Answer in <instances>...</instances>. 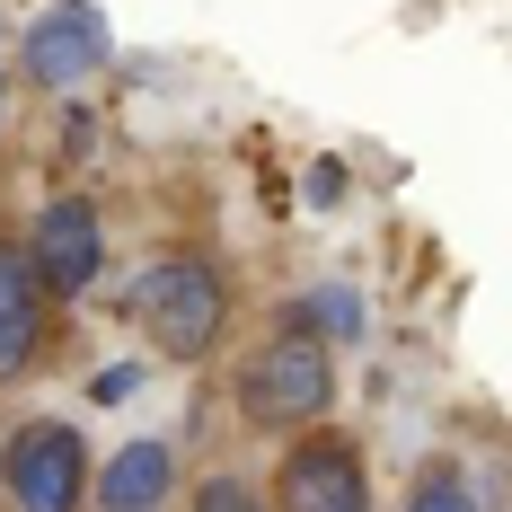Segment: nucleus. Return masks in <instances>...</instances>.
<instances>
[{
	"label": "nucleus",
	"instance_id": "1",
	"mask_svg": "<svg viewBox=\"0 0 512 512\" xmlns=\"http://www.w3.org/2000/svg\"><path fill=\"white\" fill-rule=\"evenodd\" d=\"M133 318L151 336L159 362H204L221 336H230V274L212 256H151L133 274Z\"/></svg>",
	"mask_w": 512,
	"mask_h": 512
},
{
	"label": "nucleus",
	"instance_id": "2",
	"mask_svg": "<svg viewBox=\"0 0 512 512\" xmlns=\"http://www.w3.org/2000/svg\"><path fill=\"white\" fill-rule=\"evenodd\" d=\"M327 407H336V362H327V345L301 336V327H274L248 354V371H239V415H248L256 433H292V424H318Z\"/></svg>",
	"mask_w": 512,
	"mask_h": 512
},
{
	"label": "nucleus",
	"instance_id": "3",
	"mask_svg": "<svg viewBox=\"0 0 512 512\" xmlns=\"http://www.w3.org/2000/svg\"><path fill=\"white\" fill-rule=\"evenodd\" d=\"M0 486H9V512H80L89 504V442H80V424L27 415L0 442Z\"/></svg>",
	"mask_w": 512,
	"mask_h": 512
},
{
	"label": "nucleus",
	"instance_id": "4",
	"mask_svg": "<svg viewBox=\"0 0 512 512\" xmlns=\"http://www.w3.org/2000/svg\"><path fill=\"white\" fill-rule=\"evenodd\" d=\"M274 512H371V468L354 433H301L274 468Z\"/></svg>",
	"mask_w": 512,
	"mask_h": 512
},
{
	"label": "nucleus",
	"instance_id": "5",
	"mask_svg": "<svg viewBox=\"0 0 512 512\" xmlns=\"http://www.w3.org/2000/svg\"><path fill=\"white\" fill-rule=\"evenodd\" d=\"M106 53H115V36H106V18L89 9V0H53L45 18L27 27V45H18V71L45 89V98H71L80 80H98Z\"/></svg>",
	"mask_w": 512,
	"mask_h": 512
},
{
	"label": "nucleus",
	"instance_id": "6",
	"mask_svg": "<svg viewBox=\"0 0 512 512\" xmlns=\"http://www.w3.org/2000/svg\"><path fill=\"white\" fill-rule=\"evenodd\" d=\"M27 256H36V283H45L53 301H80V292L98 283V265H106L98 204H80V195L45 204V212H36V230H27Z\"/></svg>",
	"mask_w": 512,
	"mask_h": 512
},
{
	"label": "nucleus",
	"instance_id": "7",
	"mask_svg": "<svg viewBox=\"0 0 512 512\" xmlns=\"http://www.w3.org/2000/svg\"><path fill=\"white\" fill-rule=\"evenodd\" d=\"M45 283H36V256H27V239H9L0 230V380H18L27 362H36V345H45Z\"/></svg>",
	"mask_w": 512,
	"mask_h": 512
},
{
	"label": "nucleus",
	"instance_id": "8",
	"mask_svg": "<svg viewBox=\"0 0 512 512\" xmlns=\"http://www.w3.org/2000/svg\"><path fill=\"white\" fill-rule=\"evenodd\" d=\"M89 495H98V512H159L177 495V451H168V442H124V451L89 477Z\"/></svg>",
	"mask_w": 512,
	"mask_h": 512
},
{
	"label": "nucleus",
	"instance_id": "9",
	"mask_svg": "<svg viewBox=\"0 0 512 512\" xmlns=\"http://www.w3.org/2000/svg\"><path fill=\"white\" fill-rule=\"evenodd\" d=\"M283 327H301V336H318V345H327V336L354 345V336H362V301H354V292H309V301L283 309Z\"/></svg>",
	"mask_w": 512,
	"mask_h": 512
},
{
	"label": "nucleus",
	"instance_id": "10",
	"mask_svg": "<svg viewBox=\"0 0 512 512\" xmlns=\"http://www.w3.org/2000/svg\"><path fill=\"white\" fill-rule=\"evenodd\" d=\"M407 512H477V495H468V468L460 460H424L407 486Z\"/></svg>",
	"mask_w": 512,
	"mask_h": 512
},
{
	"label": "nucleus",
	"instance_id": "11",
	"mask_svg": "<svg viewBox=\"0 0 512 512\" xmlns=\"http://www.w3.org/2000/svg\"><path fill=\"white\" fill-rule=\"evenodd\" d=\"M186 512H274V504L256 495L248 477H204V486H195V504H186Z\"/></svg>",
	"mask_w": 512,
	"mask_h": 512
},
{
	"label": "nucleus",
	"instance_id": "12",
	"mask_svg": "<svg viewBox=\"0 0 512 512\" xmlns=\"http://www.w3.org/2000/svg\"><path fill=\"white\" fill-rule=\"evenodd\" d=\"M133 389H142V371H133V362H115V371H98V389H89V398L115 407V398H133Z\"/></svg>",
	"mask_w": 512,
	"mask_h": 512
},
{
	"label": "nucleus",
	"instance_id": "13",
	"mask_svg": "<svg viewBox=\"0 0 512 512\" xmlns=\"http://www.w3.org/2000/svg\"><path fill=\"white\" fill-rule=\"evenodd\" d=\"M336 195H345V168L318 159V168H309V204H336Z\"/></svg>",
	"mask_w": 512,
	"mask_h": 512
},
{
	"label": "nucleus",
	"instance_id": "14",
	"mask_svg": "<svg viewBox=\"0 0 512 512\" xmlns=\"http://www.w3.org/2000/svg\"><path fill=\"white\" fill-rule=\"evenodd\" d=\"M0 124H9V62H0Z\"/></svg>",
	"mask_w": 512,
	"mask_h": 512
}]
</instances>
